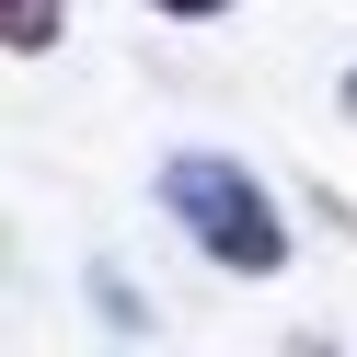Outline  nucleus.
I'll use <instances>...</instances> for the list:
<instances>
[{"label": "nucleus", "mask_w": 357, "mask_h": 357, "mask_svg": "<svg viewBox=\"0 0 357 357\" xmlns=\"http://www.w3.org/2000/svg\"><path fill=\"white\" fill-rule=\"evenodd\" d=\"M346 116H357V70H346Z\"/></svg>", "instance_id": "4"}, {"label": "nucleus", "mask_w": 357, "mask_h": 357, "mask_svg": "<svg viewBox=\"0 0 357 357\" xmlns=\"http://www.w3.org/2000/svg\"><path fill=\"white\" fill-rule=\"evenodd\" d=\"M150 12H162V24H219L231 0H150Z\"/></svg>", "instance_id": "3"}, {"label": "nucleus", "mask_w": 357, "mask_h": 357, "mask_svg": "<svg viewBox=\"0 0 357 357\" xmlns=\"http://www.w3.org/2000/svg\"><path fill=\"white\" fill-rule=\"evenodd\" d=\"M0 35H12V58H47L58 47V0H0Z\"/></svg>", "instance_id": "2"}, {"label": "nucleus", "mask_w": 357, "mask_h": 357, "mask_svg": "<svg viewBox=\"0 0 357 357\" xmlns=\"http://www.w3.org/2000/svg\"><path fill=\"white\" fill-rule=\"evenodd\" d=\"M162 219L219 265V277H288V208L265 196V173L231 162V150H173L162 162Z\"/></svg>", "instance_id": "1"}]
</instances>
